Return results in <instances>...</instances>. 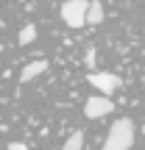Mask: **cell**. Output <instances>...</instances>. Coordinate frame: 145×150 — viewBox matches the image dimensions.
Segmentation results:
<instances>
[{"instance_id": "1", "label": "cell", "mask_w": 145, "mask_h": 150, "mask_svg": "<svg viewBox=\"0 0 145 150\" xmlns=\"http://www.w3.org/2000/svg\"><path fill=\"white\" fill-rule=\"evenodd\" d=\"M131 145H134V122H131L129 117H120L117 122L109 128L103 150H131Z\"/></svg>"}, {"instance_id": "2", "label": "cell", "mask_w": 145, "mask_h": 150, "mask_svg": "<svg viewBox=\"0 0 145 150\" xmlns=\"http://www.w3.org/2000/svg\"><path fill=\"white\" fill-rule=\"evenodd\" d=\"M86 11H89V0H64L61 3V20L70 28H84Z\"/></svg>"}, {"instance_id": "3", "label": "cell", "mask_w": 145, "mask_h": 150, "mask_svg": "<svg viewBox=\"0 0 145 150\" xmlns=\"http://www.w3.org/2000/svg\"><path fill=\"white\" fill-rule=\"evenodd\" d=\"M114 111V103H112V97H106V95H92V97H86V103H84V114L89 120H101V117H106V114H112Z\"/></svg>"}, {"instance_id": "4", "label": "cell", "mask_w": 145, "mask_h": 150, "mask_svg": "<svg viewBox=\"0 0 145 150\" xmlns=\"http://www.w3.org/2000/svg\"><path fill=\"white\" fill-rule=\"evenodd\" d=\"M86 81L92 83V89L95 92H101V95H114V92L120 89V78L114 72H89L86 75Z\"/></svg>"}, {"instance_id": "5", "label": "cell", "mask_w": 145, "mask_h": 150, "mask_svg": "<svg viewBox=\"0 0 145 150\" xmlns=\"http://www.w3.org/2000/svg\"><path fill=\"white\" fill-rule=\"evenodd\" d=\"M45 70H48V61H31V64H25L22 67V72H20V83H28V81H34L36 75H42Z\"/></svg>"}, {"instance_id": "6", "label": "cell", "mask_w": 145, "mask_h": 150, "mask_svg": "<svg viewBox=\"0 0 145 150\" xmlns=\"http://www.w3.org/2000/svg\"><path fill=\"white\" fill-rule=\"evenodd\" d=\"M103 6L98 0H89V11H86V25H101L103 22Z\"/></svg>"}, {"instance_id": "7", "label": "cell", "mask_w": 145, "mask_h": 150, "mask_svg": "<svg viewBox=\"0 0 145 150\" xmlns=\"http://www.w3.org/2000/svg\"><path fill=\"white\" fill-rule=\"evenodd\" d=\"M34 39H36V25H34V22H28V25H25V28L20 31L17 42H20V47H28V45H31Z\"/></svg>"}, {"instance_id": "8", "label": "cell", "mask_w": 145, "mask_h": 150, "mask_svg": "<svg viewBox=\"0 0 145 150\" xmlns=\"http://www.w3.org/2000/svg\"><path fill=\"white\" fill-rule=\"evenodd\" d=\"M61 150H84V134H81V131H73V136L64 142Z\"/></svg>"}, {"instance_id": "9", "label": "cell", "mask_w": 145, "mask_h": 150, "mask_svg": "<svg viewBox=\"0 0 145 150\" xmlns=\"http://www.w3.org/2000/svg\"><path fill=\"white\" fill-rule=\"evenodd\" d=\"M95 61H98V53H95V47H89L86 56H84V64L89 67V72H95Z\"/></svg>"}, {"instance_id": "10", "label": "cell", "mask_w": 145, "mask_h": 150, "mask_svg": "<svg viewBox=\"0 0 145 150\" xmlns=\"http://www.w3.org/2000/svg\"><path fill=\"white\" fill-rule=\"evenodd\" d=\"M9 150H28V145H22V142H11Z\"/></svg>"}]
</instances>
